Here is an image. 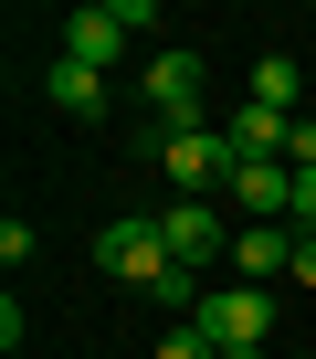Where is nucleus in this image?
Instances as JSON below:
<instances>
[{
  "label": "nucleus",
  "instance_id": "2",
  "mask_svg": "<svg viewBox=\"0 0 316 359\" xmlns=\"http://www.w3.org/2000/svg\"><path fill=\"white\" fill-rule=\"evenodd\" d=\"M148 22H158L148 0H95V11H64V43H53V53H74V64L106 74V64L127 53V32H148Z\"/></svg>",
  "mask_w": 316,
  "mask_h": 359
},
{
  "label": "nucleus",
  "instance_id": "4",
  "mask_svg": "<svg viewBox=\"0 0 316 359\" xmlns=\"http://www.w3.org/2000/svg\"><path fill=\"white\" fill-rule=\"evenodd\" d=\"M190 327H201L211 348H264V338H274V296H264V285H211V296L190 306Z\"/></svg>",
  "mask_w": 316,
  "mask_h": 359
},
{
  "label": "nucleus",
  "instance_id": "14",
  "mask_svg": "<svg viewBox=\"0 0 316 359\" xmlns=\"http://www.w3.org/2000/svg\"><path fill=\"white\" fill-rule=\"evenodd\" d=\"M295 285H316V233H295Z\"/></svg>",
  "mask_w": 316,
  "mask_h": 359
},
{
  "label": "nucleus",
  "instance_id": "7",
  "mask_svg": "<svg viewBox=\"0 0 316 359\" xmlns=\"http://www.w3.org/2000/svg\"><path fill=\"white\" fill-rule=\"evenodd\" d=\"M222 191H232L253 222H295V169H285V158H243V169L222 180Z\"/></svg>",
  "mask_w": 316,
  "mask_h": 359
},
{
  "label": "nucleus",
  "instance_id": "1",
  "mask_svg": "<svg viewBox=\"0 0 316 359\" xmlns=\"http://www.w3.org/2000/svg\"><path fill=\"white\" fill-rule=\"evenodd\" d=\"M148 158L180 180V201H201V191H222V180H232V148H222V127H148Z\"/></svg>",
  "mask_w": 316,
  "mask_h": 359
},
{
  "label": "nucleus",
  "instance_id": "3",
  "mask_svg": "<svg viewBox=\"0 0 316 359\" xmlns=\"http://www.w3.org/2000/svg\"><path fill=\"white\" fill-rule=\"evenodd\" d=\"M106 275L116 285H137V296H158V285H169L180 264H169V243H158V212H127V222H106Z\"/></svg>",
  "mask_w": 316,
  "mask_h": 359
},
{
  "label": "nucleus",
  "instance_id": "9",
  "mask_svg": "<svg viewBox=\"0 0 316 359\" xmlns=\"http://www.w3.org/2000/svg\"><path fill=\"white\" fill-rule=\"evenodd\" d=\"M43 95H53L64 116H106V74H95V64H74V53H53V64H43Z\"/></svg>",
  "mask_w": 316,
  "mask_h": 359
},
{
  "label": "nucleus",
  "instance_id": "5",
  "mask_svg": "<svg viewBox=\"0 0 316 359\" xmlns=\"http://www.w3.org/2000/svg\"><path fill=\"white\" fill-rule=\"evenodd\" d=\"M137 95L158 106V127H201V53H148Z\"/></svg>",
  "mask_w": 316,
  "mask_h": 359
},
{
  "label": "nucleus",
  "instance_id": "8",
  "mask_svg": "<svg viewBox=\"0 0 316 359\" xmlns=\"http://www.w3.org/2000/svg\"><path fill=\"white\" fill-rule=\"evenodd\" d=\"M232 264H243L253 285L295 275V222H243V233H232Z\"/></svg>",
  "mask_w": 316,
  "mask_h": 359
},
{
  "label": "nucleus",
  "instance_id": "6",
  "mask_svg": "<svg viewBox=\"0 0 316 359\" xmlns=\"http://www.w3.org/2000/svg\"><path fill=\"white\" fill-rule=\"evenodd\" d=\"M158 243H169V264H190V275L232 254V233H222V212H211V201H169V212H158Z\"/></svg>",
  "mask_w": 316,
  "mask_h": 359
},
{
  "label": "nucleus",
  "instance_id": "10",
  "mask_svg": "<svg viewBox=\"0 0 316 359\" xmlns=\"http://www.w3.org/2000/svg\"><path fill=\"white\" fill-rule=\"evenodd\" d=\"M295 85H306V74H295V53H253V106H274V116H285V106H295Z\"/></svg>",
  "mask_w": 316,
  "mask_h": 359
},
{
  "label": "nucleus",
  "instance_id": "11",
  "mask_svg": "<svg viewBox=\"0 0 316 359\" xmlns=\"http://www.w3.org/2000/svg\"><path fill=\"white\" fill-rule=\"evenodd\" d=\"M158 359H222V348H211L201 327H169V338H158Z\"/></svg>",
  "mask_w": 316,
  "mask_h": 359
},
{
  "label": "nucleus",
  "instance_id": "12",
  "mask_svg": "<svg viewBox=\"0 0 316 359\" xmlns=\"http://www.w3.org/2000/svg\"><path fill=\"white\" fill-rule=\"evenodd\" d=\"M285 169H316V116H295V127H285Z\"/></svg>",
  "mask_w": 316,
  "mask_h": 359
},
{
  "label": "nucleus",
  "instance_id": "15",
  "mask_svg": "<svg viewBox=\"0 0 316 359\" xmlns=\"http://www.w3.org/2000/svg\"><path fill=\"white\" fill-rule=\"evenodd\" d=\"M222 359H274V348H222Z\"/></svg>",
  "mask_w": 316,
  "mask_h": 359
},
{
  "label": "nucleus",
  "instance_id": "13",
  "mask_svg": "<svg viewBox=\"0 0 316 359\" xmlns=\"http://www.w3.org/2000/svg\"><path fill=\"white\" fill-rule=\"evenodd\" d=\"M295 233H316V169H295Z\"/></svg>",
  "mask_w": 316,
  "mask_h": 359
}]
</instances>
